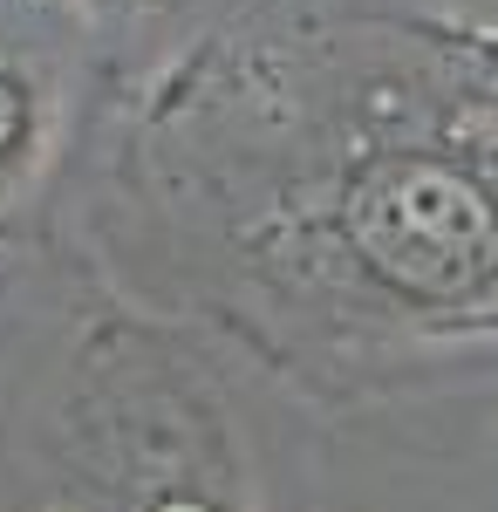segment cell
Segmentation results:
<instances>
[{
    "label": "cell",
    "instance_id": "1",
    "mask_svg": "<svg viewBox=\"0 0 498 512\" xmlns=\"http://www.w3.org/2000/svg\"><path fill=\"white\" fill-rule=\"evenodd\" d=\"M348 239L362 267L417 301H464L498 274V205L437 158H383L348 185Z\"/></svg>",
    "mask_w": 498,
    "mask_h": 512
},
{
    "label": "cell",
    "instance_id": "2",
    "mask_svg": "<svg viewBox=\"0 0 498 512\" xmlns=\"http://www.w3.org/2000/svg\"><path fill=\"white\" fill-rule=\"evenodd\" d=\"M21 144H28V89L0 69V164L14 158Z\"/></svg>",
    "mask_w": 498,
    "mask_h": 512
},
{
    "label": "cell",
    "instance_id": "3",
    "mask_svg": "<svg viewBox=\"0 0 498 512\" xmlns=\"http://www.w3.org/2000/svg\"><path fill=\"white\" fill-rule=\"evenodd\" d=\"M151 512H219V506H212V499H198V492H164Z\"/></svg>",
    "mask_w": 498,
    "mask_h": 512
}]
</instances>
